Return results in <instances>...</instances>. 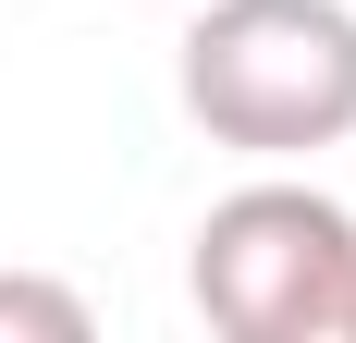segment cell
Segmentation results:
<instances>
[{"label": "cell", "mask_w": 356, "mask_h": 343, "mask_svg": "<svg viewBox=\"0 0 356 343\" xmlns=\"http://www.w3.org/2000/svg\"><path fill=\"white\" fill-rule=\"evenodd\" d=\"M184 110L209 147L307 160L356 135V12L344 0H209L184 25Z\"/></svg>", "instance_id": "cell-1"}, {"label": "cell", "mask_w": 356, "mask_h": 343, "mask_svg": "<svg viewBox=\"0 0 356 343\" xmlns=\"http://www.w3.org/2000/svg\"><path fill=\"white\" fill-rule=\"evenodd\" d=\"M344 270H356V208L320 184H234L184 258L197 319L221 343H332Z\"/></svg>", "instance_id": "cell-2"}, {"label": "cell", "mask_w": 356, "mask_h": 343, "mask_svg": "<svg viewBox=\"0 0 356 343\" xmlns=\"http://www.w3.org/2000/svg\"><path fill=\"white\" fill-rule=\"evenodd\" d=\"M0 343H86V294L37 270H0Z\"/></svg>", "instance_id": "cell-3"}, {"label": "cell", "mask_w": 356, "mask_h": 343, "mask_svg": "<svg viewBox=\"0 0 356 343\" xmlns=\"http://www.w3.org/2000/svg\"><path fill=\"white\" fill-rule=\"evenodd\" d=\"M332 343H356V270H344V307H332Z\"/></svg>", "instance_id": "cell-4"}]
</instances>
